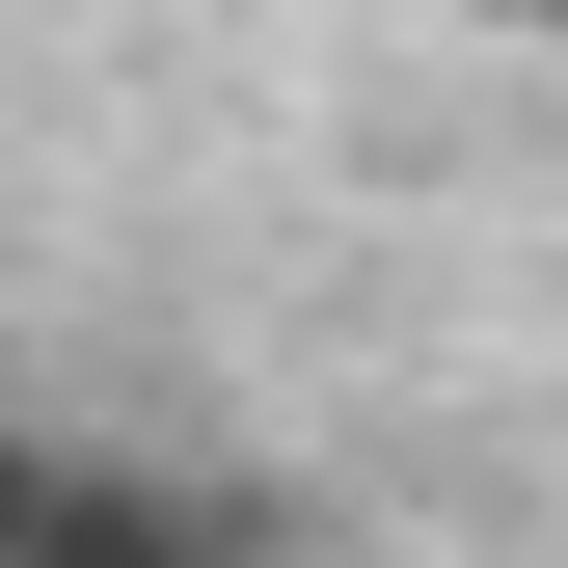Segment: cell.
I'll return each mask as SVG.
<instances>
[{
	"mask_svg": "<svg viewBox=\"0 0 568 568\" xmlns=\"http://www.w3.org/2000/svg\"><path fill=\"white\" fill-rule=\"evenodd\" d=\"M0 568H244L217 487H135V460H28L0 434Z\"/></svg>",
	"mask_w": 568,
	"mask_h": 568,
	"instance_id": "obj_1",
	"label": "cell"
}]
</instances>
